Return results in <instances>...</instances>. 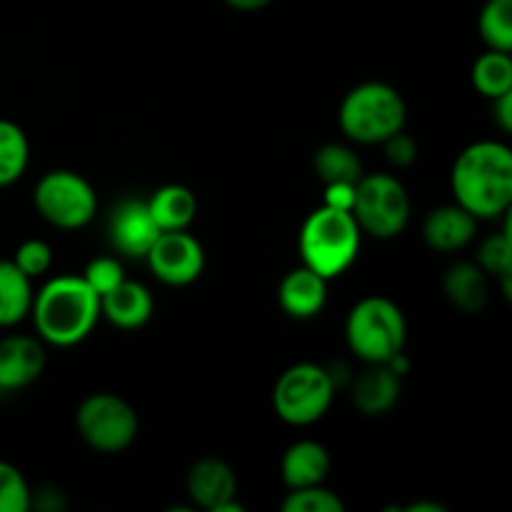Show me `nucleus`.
<instances>
[{
	"mask_svg": "<svg viewBox=\"0 0 512 512\" xmlns=\"http://www.w3.org/2000/svg\"><path fill=\"white\" fill-rule=\"evenodd\" d=\"M455 203L473 218L508 215L512 205V153L498 140H478L455 158L450 173Z\"/></svg>",
	"mask_w": 512,
	"mask_h": 512,
	"instance_id": "1",
	"label": "nucleus"
},
{
	"mask_svg": "<svg viewBox=\"0 0 512 512\" xmlns=\"http://www.w3.org/2000/svg\"><path fill=\"white\" fill-rule=\"evenodd\" d=\"M30 315L43 343L73 348L98 325L100 295L85 283L83 275H58L33 295Z\"/></svg>",
	"mask_w": 512,
	"mask_h": 512,
	"instance_id": "2",
	"label": "nucleus"
},
{
	"mask_svg": "<svg viewBox=\"0 0 512 512\" xmlns=\"http://www.w3.org/2000/svg\"><path fill=\"white\" fill-rule=\"evenodd\" d=\"M363 230L355 223L350 210L320 205L305 218L298 235V250L303 265L333 280L355 263L360 253Z\"/></svg>",
	"mask_w": 512,
	"mask_h": 512,
	"instance_id": "3",
	"label": "nucleus"
},
{
	"mask_svg": "<svg viewBox=\"0 0 512 512\" xmlns=\"http://www.w3.org/2000/svg\"><path fill=\"white\" fill-rule=\"evenodd\" d=\"M408 108L393 85L368 80L350 90L338 110V123L345 138L360 145H380L405 128Z\"/></svg>",
	"mask_w": 512,
	"mask_h": 512,
	"instance_id": "4",
	"label": "nucleus"
},
{
	"mask_svg": "<svg viewBox=\"0 0 512 512\" xmlns=\"http://www.w3.org/2000/svg\"><path fill=\"white\" fill-rule=\"evenodd\" d=\"M345 340L363 363H390L405 350L408 323L398 305L383 295L363 298L345 320Z\"/></svg>",
	"mask_w": 512,
	"mask_h": 512,
	"instance_id": "5",
	"label": "nucleus"
},
{
	"mask_svg": "<svg viewBox=\"0 0 512 512\" xmlns=\"http://www.w3.org/2000/svg\"><path fill=\"white\" fill-rule=\"evenodd\" d=\"M335 400V378L315 363L290 365L273 388V410L283 423L308 428L328 415Z\"/></svg>",
	"mask_w": 512,
	"mask_h": 512,
	"instance_id": "6",
	"label": "nucleus"
},
{
	"mask_svg": "<svg viewBox=\"0 0 512 512\" xmlns=\"http://www.w3.org/2000/svg\"><path fill=\"white\" fill-rule=\"evenodd\" d=\"M410 195L405 185L390 173L360 175L355 183L353 218L360 230L378 240L398 238L410 220Z\"/></svg>",
	"mask_w": 512,
	"mask_h": 512,
	"instance_id": "7",
	"label": "nucleus"
},
{
	"mask_svg": "<svg viewBox=\"0 0 512 512\" xmlns=\"http://www.w3.org/2000/svg\"><path fill=\"white\" fill-rule=\"evenodd\" d=\"M35 210L58 230H80L98 213V193L75 170H48L33 193Z\"/></svg>",
	"mask_w": 512,
	"mask_h": 512,
	"instance_id": "8",
	"label": "nucleus"
},
{
	"mask_svg": "<svg viewBox=\"0 0 512 512\" xmlns=\"http://www.w3.org/2000/svg\"><path fill=\"white\" fill-rule=\"evenodd\" d=\"M75 425L85 445L105 455L128 450L140 428L133 405L115 393L88 395L75 413Z\"/></svg>",
	"mask_w": 512,
	"mask_h": 512,
	"instance_id": "9",
	"label": "nucleus"
},
{
	"mask_svg": "<svg viewBox=\"0 0 512 512\" xmlns=\"http://www.w3.org/2000/svg\"><path fill=\"white\" fill-rule=\"evenodd\" d=\"M155 278L173 288H185L203 275V245L188 230H165L145 255Z\"/></svg>",
	"mask_w": 512,
	"mask_h": 512,
	"instance_id": "10",
	"label": "nucleus"
},
{
	"mask_svg": "<svg viewBox=\"0 0 512 512\" xmlns=\"http://www.w3.org/2000/svg\"><path fill=\"white\" fill-rule=\"evenodd\" d=\"M185 490L198 508L208 512H243L238 503L235 470L220 458H200L190 465Z\"/></svg>",
	"mask_w": 512,
	"mask_h": 512,
	"instance_id": "11",
	"label": "nucleus"
},
{
	"mask_svg": "<svg viewBox=\"0 0 512 512\" xmlns=\"http://www.w3.org/2000/svg\"><path fill=\"white\" fill-rule=\"evenodd\" d=\"M163 230L155 225L148 203L140 198H123L108 218V240L120 255L145 260L148 250Z\"/></svg>",
	"mask_w": 512,
	"mask_h": 512,
	"instance_id": "12",
	"label": "nucleus"
},
{
	"mask_svg": "<svg viewBox=\"0 0 512 512\" xmlns=\"http://www.w3.org/2000/svg\"><path fill=\"white\" fill-rule=\"evenodd\" d=\"M43 340L30 335H5L0 338V390L15 393L43 375L45 370Z\"/></svg>",
	"mask_w": 512,
	"mask_h": 512,
	"instance_id": "13",
	"label": "nucleus"
},
{
	"mask_svg": "<svg viewBox=\"0 0 512 512\" xmlns=\"http://www.w3.org/2000/svg\"><path fill=\"white\" fill-rule=\"evenodd\" d=\"M400 393H403V380L390 365L368 363V368L353 380L350 398L360 413L368 418H380L398 405Z\"/></svg>",
	"mask_w": 512,
	"mask_h": 512,
	"instance_id": "14",
	"label": "nucleus"
},
{
	"mask_svg": "<svg viewBox=\"0 0 512 512\" xmlns=\"http://www.w3.org/2000/svg\"><path fill=\"white\" fill-rule=\"evenodd\" d=\"M278 303L285 315L295 320H310L320 315L328 303V280L308 265L290 270L278 288Z\"/></svg>",
	"mask_w": 512,
	"mask_h": 512,
	"instance_id": "15",
	"label": "nucleus"
},
{
	"mask_svg": "<svg viewBox=\"0 0 512 512\" xmlns=\"http://www.w3.org/2000/svg\"><path fill=\"white\" fill-rule=\"evenodd\" d=\"M155 300L150 290L138 280H128L115 285L110 293L100 295V318L120 330H138L153 318Z\"/></svg>",
	"mask_w": 512,
	"mask_h": 512,
	"instance_id": "16",
	"label": "nucleus"
},
{
	"mask_svg": "<svg viewBox=\"0 0 512 512\" xmlns=\"http://www.w3.org/2000/svg\"><path fill=\"white\" fill-rule=\"evenodd\" d=\"M478 233V218L468 213L465 208L455 205H440L430 210L423 223V238L438 253H455L463 250L465 245L473 243Z\"/></svg>",
	"mask_w": 512,
	"mask_h": 512,
	"instance_id": "17",
	"label": "nucleus"
},
{
	"mask_svg": "<svg viewBox=\"0 0 512 512\" xmlns=\"http://www.w3.org/2000/svg\"><path fill=\"white\" fill-rule=\"evenodd\" d=\"M330 468H333V460H330L328 448L318 440H298L285 450L280 460V475L288 490L323 485Z\"/></svg>",
	"mask_w": 512,
	"mask_h": 512,
	"instance_id": "18",
	"label": "nucleus"
},
{
	"mask_svg": "<svg viewBox=\"0 0 512 512\" xmlns=\"http://www.w3.org/2000/svg\"><path fill=\"white\" fill-rule=\"evenodd\" d=\"M443 290L455 308L475 315L488 303V273L478 263H453L443 275Z\"/></svg>",
	"mask_w": 512,
	"mask_h": 512,
	"instance_id": "19",
	"label": "nucleus"
},
{
	"mask_svg": "<svg viewBox=\"0 0 512 512\" xmlns=\"http://www.w3.org/2000/svg\"><path fill=\"white\" fill-rule=\"evenodd\" d=\"M148 210L160 230H188L198 215V198L185 185H163L148 200Z\"/></svg>",
	"mask_w": 512,
	"mask_h": 512,
	"instance_id": "20",
	"label": "nucleus"
},
{
	"mask_svg": "<svg viewBox=\"0 0 512 512\" xmlns=\"http://www.w3.org/2000/svg\"><path fill=\"white\" fill-rule=\"evenodd\" d=\"M33 280L13 263L0 260V328H13L30 315Z\"/></svg>",
	"mask_w": 512,
	"mask_h": 512,
	"instance_id": "21",
	"label": "nucleus"
},
{
	"mask_svg": "<svg viewBox=\"0 0 512 512\" xmlns=\"http://www.w3.org/2000/svg\"><path fill=\"white\" fill-rule=\"evenodd\" d=\"M30 163V140L13 120L0 118V188L18 183Z\"/></svg>",
	"mask_w": 512,
	"mask_h": 512,
	"instance_id": "22",
	"label": "nucleus"
},
{
	"mask_svg": "<svg viewBox=\"0 0 512 512\" xmlns=\"http://www.w3.org/2000/svg\"><path fill=\"white\" fill-rule=\"evenodd\" d=\"M313 168L318 178L328 183H358L363 175V163L358 155L340 143H325L315 150Z\"/></svg>",
	"mask_w": 512,
	"mask_h": 512,
	"instance_id": "23",
	"label": "nucleus"
},
{
	"mask_svg": "<svg viewBox=\"0 0 512 512\" xmlns=\"http://www.w3.org/2000/svg\"><path fill=\"white\" fill-rule=\"evenodd\" d=\"M473 85L480 95L495 100L512 93V58L510 53L488 50L473 65Z\"/></svg>",
	"mask_w": 512,
	"mask_h": 512,
	"instance_id": "24",
	"label": "nucleus"
},
{
	"mask_svg": "<svg viewBox=\"0 0 512 512\" xmlns=\"http://www.w3.org/2000/svg\"><path fill=\"white\" fill-rule=\"evenodd\" d=\"M478 30L490 50H512V0H488L480 10Z\"/></svg>",
	"mask_w": 512,
	"mask_h": 512,
	"instance_id": "25",
	"label": "nucleus"
},
{
	"mask_svg": "<svg viewBox=\"0 0 512 512\" xmlns=\"http://www.w3.org/2000/svg\"><path fill=\"white\" fill-rule=\"evenodd\" d=\"M345 503L323 485L290 490L283 500V512H343Z\"/></svg>",
	"mask_w": 512,
	"mask_h": 512,
	"instance_id": "26",
	"label": "nucleus"
},
{
	"mask_svg": "<svg viewBox=\"0 0 512 512\" xmlns=\"http://www.w3.org/2000/svg\"><path fill=\"white\" fill-rule=\"evenodd\" d=\"M30 485L15 465L0 460V512H28Z\"/></svg>",
	"mask_w": 512,
	"mask_h": 512,
	"instance_id": "27",
	"label": "nucleus"
},
{
	"mask_svg": "<svg viewBox=\"0 0 512 512\" xmlns=\"http://www.w3.org/2000/svg\"><path fill=\"white\" fill-rule=\"evenodd\" d=\"M478 265L495 278H505L512 273V240L508 230L483 240L478 248Z\"/></svg>",
	"mask_w": 512,
	"mask_h": 512,
	"instance_id": "28",
	"label": "nucleus"
},
{
	"mask_svg": "<svg viewBox=\"0 0 512 512\" xmlns=\"http://www.w3.org/2000/svg\"><path fill=\"white\" fill-rule=\"evenodd\" d=\"M13 263L18 265L30 280L43 278L50 270V265H53V248H50L45 240L30 238L18 245V250H15L13 255Z\"/></svg>",
	"mask_w": 512,
	"mask_h": 512,
	"instance_id": "29",
	"label": "nucleus"
},
{
	"mask_svg": "<svg viewBox=\"0 0 512 512\" xmlns=\"http://www.w3.org/2000/svg\"><path fill=\"white\" fill-rule=\"evenodd\" d=\"M83 278L90 288L98 295L110 293L115 285H120L125 280V270L120 265L118 258L113 255H100V258H93L83 270Z\"/></svg>",
	"mask_w": 512,
	"mask_h": 512,
	"instance_id": "30",
	"label": "nucleus"
},
{
	"mask_svg": "<svg viewBox=\"0 0 512 512\" xmlns=\"http://www.w3.org/2000/svg\"><path fill=\"white\" fill-rule=\"evenodd\" d=\"M380 145L385 150V160L390 165H395V168H408V165H413L418 160V143L405 130H398V133L390 135Z\"/></svg>",
	"mask_w": 512,
	"mask_h": 512,
	"instance_id": "31",
	"label": "nucleus"
},
{
	"mask_svg": "<svg viewBox=\"0 0 512 512\" xmlns=\"http://www.w3.org/2000/svg\"><path fill=\"white\" fill-rule=\"evenodd\" d=\"M353 200H355V183H328L325 185L323 203L330 205V208L353 210Z\"/></svg>",
	"mask_w": 512,
	"mask_h": 512,
	"instance_id": "32",
	"label": "nucleus"
},
{
	"mask_svg": "<svg viewBox=\"0 0 512 512\" xmlns=\"http://www.w3.org/2000/svg\"><path fill=\"white\" fill-rule=\"evenodd\" d=\"M493 120L503 133H510L512 130V93L500 95V98L493 100Z\"/></svg>",
	"mask_w": 512,
	"mask_h": 512,
	"instance_id": "33",
	"label": "nucleus"
},
{
	"mask_svg": "<svg viewBox=\"0 0 512 512\" xmlns=\"http://www.w3.org/2000/svg\"><path fill=\"white\" fill-rule=\"evenodd\" d=\"M233 10H240V13H255V10L268 8L273 0H225Z\"/></svg>",
	"mask_w": 512,
	"mask_h": 512,
	"instance_id": "34",
	"label": "nucleus"
},
{
	"mask_svg": "<svg viewBox=\"0 0 512 512\" xmlns=\"http://www.w3.org/2000/svg\"><path fill=\"white\" fill-rule=\"evenodd\" d=\"M408 512H445V508L443 505H438V503H413V505H408V508H405Z\"/></svg>",
	"mask_w": 512,
	"mask_h": 512,
	"instance_id": "35",
	"label": "nucleus"
}]
</instances>
